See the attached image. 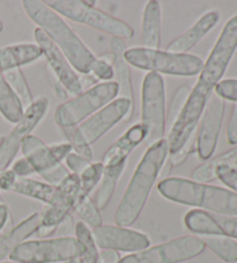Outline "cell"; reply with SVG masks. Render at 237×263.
<instances>
[{
  "instance_id": "1",
  "label": "cell",
  "mask_w": 237,
  "mask_h": 263,
  "mask_svg": "<svg viewBox=\"0 0 237 263\" xmlns=\"http://www.w3.org/2000/svg\"><path fill=\"white\" fill-rule=\"evenodd\" d=\"M168 156L169 147L166 138L148 146L147 151L136 165L118 205L115 217L118 226L129 228L139 218Z\"/></svg>"
},
{
  "instance_id": "2",
  "label": "cell",
  "mask_w": 237,
  "mask_h": 263,
  "mask_svg": "<svg viewBox=\"0 0 237 263\" xmlns=\"http://www.w3.org/2000/svg\"><path fill=\"white\" fill-rule=\"evenodd\" d=\"M22 6L29 19L57 45L73 69L81 74H90L97 57L93 55L61 15L38 0H25Z\"/></svg>"
},
{
  "instance_id": "3",
  "label": "cell",
  "mask_w": 237,
  "mask_h": 263,
  "mask_svg": "<svg viewBox=\"0 0 237 263\" xmlns=\"http://www.w3.org/2000/svg\"><path fill=\"white\" fill-rule=\"evenodd\" d=\"M157 190L171 202L197 206L218 215L237 216V194L231 190L183 178L163 179L159 182Z\"/></svg>"
},
{
  "instance_id": "4",
  "label": "cell",
  "mask_w": 237,
  "mask_h": 263,
  "mask_svg": "<svg viewBox=\"0 0 237 263\" xmlns=\"http://www.w3.org/2000/svg\"><path fill=\"white\" fill-rule=\"evenodd\" d=\"M124 58L129 65L136 69L177 77H193L203 70L204 62L189 53H171L143 47L127 49Z\"/></svg>"
},
{
  "instance_id": "5",
  "label": "cell",
  "mask_w": 237,
  "mask_h": 263,
  "mask_svg": "<svg viewBox=\"0 0 237 263\" xmlns=\"http://www.w3.org/2000/svg\"><path fill=\"white\" fill-rule=\"evenodd\" d=\"M45 4L59 15H63L74 22L92 27L112 37L130 40L134 36V30L130 25L97 8L88 6L79 0H54Z\"/></svg>"
},
{
  "instance_id": "6",
  "label": "cell",
  "mask_w": 237,
  "mask_h": 263,
  "mask_svg": "<svg viewBox=\"0 0 237 263\" xmlns=\"http://www.w3.org/2000/svg\"><path fill=\"white\" fill-rule=\"evenodd\" d=\"M118 85L116 81H104L94 87L85 90L74 99L61 104L54 114L59 128L76 126L86 117L102 109L104 106L118 97Z\"/></svg>"
},
{
  "instance_id": "7",
  "label": "cell",
  "mask_w": 237,
  "mask_h": 263,
  "mask_svg": "<svg viewBox=\"0 0 237 263\" xmlns=\"http://www.w3.org/2000/svg\"><path fill=\"white\" fill-rule=\"evenodd\" d=\"M237 49V14L226 22L211 53L204 63L194 88L212 95Z\"/></svg>"
},
{
  "instance_id": "8",
  "label": "cell",
  "mask_w": 237,
  "mask_h": 263,
  "mask_svg": "<svg viewBox=\"0 0 237 263\" xmlns=\"http://www.w3.org/2000/svg\"><path fill=\"white\" fill-rule=\"evenodd\" d=\"M141 123L147 128L145 142L147 146L159 142L165 136L166 90L161 74L148 72L144 77L141 87Z\"/></svg>"
},
{
  "instance_id": "9",
  "label": "cell",
  "mask_w": 237,
  "mask_h": 263,
  "mask_svg": "<svg viewBox=\"0 0 237 263\" xmlns=\"http://www.w3.org/2000/svg\"><path fill=\"white\" fill-rule=\"evenodd\" d=\"M81 253L83 245L76 238L62 237L29 241L26 240L8 257L13 262L20 263H56L77 260Z\"/></svg>"
},
{
  "instance_id": "10",
  "label": "cell",
  "mask_w": 237,
  "mask_h": 263,
  "mask_svg": "<svg viewBox=\"0 0 237 263\" xmlns=\"http://www.w3.org/2000/svg\"><path fill=\"white\" fill-rule=\"evenodd\" d=\"M205 248L202 239L186 235L130 254L118 263H179L199 256Z\"/></svg>"
},
{
  "instance_id": "11",
  "label": "cell",
  "mask_w": 237,
  "mask_h": 263,
  "mask_svg": "<svg viewBox=\"0 0 237 263\" xmlns=\"http://www.w3.org/2000/svg\"><path fill=\"white\" fill-rule=\"evenodd\" d=\"M49 109V100L47 98H38L26 108L24 115L11 133L0 140V173L8 170V167L15 159L17 152L21 148L24 140L30 136L37 124L42 121Z\"/></svg>"
},
{
  "instance_id": "12",
  "label": "cell",
  "mask_w": 237,
  "mask_h": 263,
  "mask_svg": "<svg viewBox=\"0 0 237 263\" xmlns=\"http://www.w3.org/2000/svg\"><path fill=\"white\" fill-rule=\"evenodd\" d=\"M211 97L212 95H208L194 87L191 90L183 110L174 125L171 126L169 135L166 138L168 147H169V154H174L179 151L186 140L195 133L200 117Z\"/></svg>"
},
{
  "instance_id": "13",
  "label": "cell",
  "mask_w": 237,
  "mask_h": 263,
  "mask_svg": "<svg viewBox=\"0 0 237 263\" xmlns=\"http://www.w3.org/2000/svg\"><path fill=\"white\" fill-rule=\"evenodd\" d=\"M134 114V106L129 100L118 98L115 99L90 119L85 121L79 128L80 134L83 135L86 143L89 146L112 129L121 121L130 122Z\"/></svg>"
},
{
  "instance_id": "14",
  "label": "cell",
  "mask_w": 237,
  "mask_h": 263,
  "mask_svg": "<svg viewBox=\"0 0 237 263\" xmlns=\"http://www.w3.org/2000/svg\"><path fill=\"white\" fill-rule=\"evenodd\" d=\"M21 151L26 159L34 167L35 173L42 176L53 187L61 184L71 174L68 173L66 167L54 158L52 152L50 151L49 145L44 144L36 136H28L24 140Z\"/></svg>"
},
{
  "instance_id": "15",
  "label": "cell",
  "mask_w": 237,
  "mask_h": 263,
  "mask_svg": "<svg viewBox=\"0 0 237 263\" xmlns=\"http://www.w3.org/2000/svg\"><path fill=\"white\" fill-rule=\"evenodd\" d=\"M80 190V179L75 174H70L63 182L54 187L51 199L41 214V225L59 228L74 210Z\"/></svg>"
},
{
  "instance_id": "16",
  "label": "cell",
  "mask_w": 237,
  "mask_h": 263,
  "mask_svg": "<svg viewBox=\"0 0 237 263\" xmlns=\"http://www.w3.org/2000/svg\"><path fill=\"white\" fill-rule=\"evenodd\" d=\"M225 100L212 94L203 112L202 125L195 139V149L202 160H208L215 151L225 115Z\"/></svg>"
},
{
  "instance_id": "17",
  "label": "cell",
  "mask_w": 237,
  "mask_h": 263,
  "mask_svg": "<svg viewBox=\"0 0 237 263\" xmlns=\"http://www.w3.org/2000/svg\"><path fill=\"white\" fill-rule=\"evenodd\" d=\"M92 235L97 248L116 252L136 253L148 248L150 245L146 234L118 225H102L94 229Z\"/></svg>"
},
{
  "instance_id": "18",
  "label": "cell",
  "mask_w": 237,
  "mask_h": 263,
  "mask_svg": "<svg viewBox=\"0 0 237 263\" xmlns=\"http://www.w3.org/2000/svg\"><path fill=\"white\" fill-rule=\"evenodd\" d=\"M34 37L37 42L41 51H42V55L47 58L50 67H51L53 73L56 74L59 83L66 89V92L75 95V97L83 93L80 77L75 73L73 67L66 60V57L57 48V45L40 28H36L34 30Z\"/></svg>"
},
{
  "instance_id": "19",
  "label": "cell",
  "mask_w": 237,
  "mask_h": 263,
  "mask_svg": "<svg viewBox=\"0 0 237 263\" xmlns=\"http://www.w3.org/2000/svg\"><path fill=\"white\" fill-rule=\"evenodd\" d=\"M184 224L190 232L203 237L237 239V216L218 215L194 209L185 215Z\"/></svg>"
},
{
  "instance_id": "20",
  "label": "cell",
  "mask_w": 237,
  "mask_h": 263,
  "mask_svg": "<svg viewBox=\"0 0 237 263\" xmlns=\"http://www.w3.org/2000/svg\"><path fill=\"white\" fill-rule=\"evenodd\" d=\"M147 134V128L143 123L132 125L104 153L102 160L103 166L113 167L125 162L130 153L141 143L145 142Z\"/></svg>"
},
{
  "instance_id": "21",
  "label": "cell",
  "mask_w": 237,
  "mask_h": 263,
  "mask_svg": "<svg viewBox=\"0 0 237 263\" xmlns=\"http://www.w3.org/2000/svg\"><path fill=\"white\" fill-rule=\"evenodd\" d=\"M219 19H220V14L216 11L205 13L185 33L171 41L167 47V51L171 53H185L190 51L208 34V31L215 27Z\"/></svg>"
},
{
  "instance_id": "22",
  "label": "cell",
  "mask_w": 237,
  "mask_h": 263,
  "mask_svg": "<svg viewBox=\"0 0 237 263\" xmlns=\"http://www.w3.org/2000/svg\"><path fill=\"white\" fill-rule=\"evenodd\" d=\"M110 49L113 55L112 69L115 72V77L117 79L118 85V95L122 99H126L134 106V95L133 87H132V79H131V69L130 65L127 64L124 53L126 51V45L124 40L118 37L110 39Z\"/></svg>"
},
{
  "instance_id": "23",
  "label": "cell",
  "mask_w": 237,
  "mask_h": 263,
  "mask_svg": "<svg viewBox=\"0 0 237 263\" xmlns=\"http://www.w3.org/2000/svg\"><path fill=\"white\" fill-rule=\"evenodd\" d=\"M41 225V214L35 212L29 217H27L25 220L17 224L14 228H12L8 232L0 238V262H3L4 258L10 256V254L19 246L20 243L26 241L30 235L36 233V231Z\"/></svg>"
},
{
  "instance_id": "24",
  "label": "cell",
  "mask_w": 237,
  "mask_h": 263,
  "mask_svg": "<svg viewBox=\"0 0 237 263\" xmlns=\"http://www.w3.org/2000/svg\"><path fill=\"white\" fill-rule=\"evenodd\" d=\"M42 51L37 44L20 43L0 48V71L6 72L37 61Z\"/></svg>"
},
{
  "instance_id": "25",
  "label": "cell",
  "mask_w": 237,
  "mask_h": 263,
  "mask_svg": "<svg viewBox=\"0 0 237 263\" xmlns=\"http://www.w3.org/2000/svg\"><path fill=\"white\" fill-rule=\"evenodd\" d=\"M143 48L159 50L161 45V6L156 0H150L144 8L141 24Z\"/></svg>"
},
{
  "instance_id": "26",
  "label": "cell",
  "mask_w": 237,
  "mask_h": 263,
  "mask_svg": "<svg viewBox=\"0 0 237 263\" xmlns=\"http://www.w3.org/2000/svg\"><path fill=\"white\" fill-rule=\"evenodd\" d=\"M221 166L237 170V147L229 149L206 164L199 166L192 172V181L199 183L212 182L216 179V170Z\"/></svg>"
},
{
  "instance_id": "27",
  "label": "cell",
  "mask_w": 237,
  "mask_h": 263,
  "mask_svg": "<svg viewBox=\"0 0 237 263\" xmlns=\"http://www.w3.org/2000/svg\"><path fill=\"white\" fill-rule=\"evenodd\" d=\"M25 112L19 98L13 92L10 85L0 71V114L11 123H16Z\"/></svg>"
},
{
  "instance_id": "28",
  "label": "cell",
  "mask_w": 237,
  "mask_h": 263,
  "mask_svg": "<svg viewBox=\"0 0 237 263\" xmlns=\"http://www.w3.org/2000/svg\"><path fill=\"white\" fill-rule=\"evenodd\" d=\"M126 166V161L123 162L121 165L113 166V167H104V172L101 179V184L97 190L96 195H95V205L97 206L98 210H103L110 202L113 193H115L116 185L118 183V180L122 176L123 171H124Z\"/></svg>"
},
{
  "instance_id": "29",
  "label": "cell",
  "mask_w": 237,
  "mask_h": 263,
  "mask_svg": "<svg viewBox=\"0 0 237 263\" xmlns=\"http://www.w3.org/2000/svg\"><path fill=\"white\" fill-rule=\"evenodd\" d=\"M54 192V187L49 183L41 182L37 180L28 178H16L11 193L22 195L48 204Z\"/></svg>"
},
{
  "instance_id": "30",
  "label": "cell",
  "mask_w": 237,
  "mask_h": 263,
  "mask_svg": "<svg viewBox=\"0 0 237 263\" xmlns=\"http://www.w3.org/2000/svg\"><path fill=\"white\" fill-rule=\"evenodd\" d=\"M76 239L83 245V253L77 258L79 263H102L100 258V252L94 242L92 231L83 221H79L75 226Z\"/></svg>"
},
{
  "instance_id": "31",
  "label": "cell",
  "mask_w": 237,
  "mask_h": 263,
  "mask_svg": "<svg viewBox=\"0 0 237 263\" xmlns=\"http://www.w3.org/2000/svg\"><path fill=\"white\" fill-rule=\"evenodd\" d=\"M205 246L227 263L237 262V242L226 237H204Z\"/></svg>"
},
{
  "instance_id": "32",
  "label": "cell",
  "mask_w": 237,
  "mask_h": 263,
  "mask_svg": "<svg viewBox=\"0 0 237 263\" xmlns=\"http://www.w3.org/2000/svg\"><path fill=\"white\" fill-rule=\"evenodd\" d=\"M75 214L80 217L83 223L88 229H96L102 226V217L100 214V210L95 205V202L90 196L79 197L77 196L74 210Z\"/></svg>"
},
{
  "instance_id": "33",
  "label": "cell",
  "mask_w": 237,
  "mask_h": 263,
  "mask_svg": "<svg viewBox=\"0 0 237 263\" xmlns=\"http://www.w3.org/2000/svg\"><path fill=\"white\" fill-rule=\"evenodd\" d=\"M3 74L5 77V79L8 83V85H10V87L12 88L13 92L15 93L17 98H19L25 109L26 108H28L30 104L34 102V100H33V94L30 92L29 86L27 84L22 71L20 69H13V70L4 72Z\"/></svg>"
},
{
  "instance_id": "34",
  "label": "cell",
  "mask_w": 237,
  "mask_h": 263,
  "mask_svg": "<svg viewBox=\"0 0 237 263\" xmlns=\"http://www.w3.org/2000/svg\"><path fill=\"white\" fill-rule=\"evenodd\" d=\"M104 172V166L102 162H92L83 173L79 175L80 179V190L79 197L90 196L96 185L101 182L102 175Z\"/></svg>"
},
{
  "instance_id": "35",
  "label": "cell",
  "mask_w": 237,
  "mask_h": 263,
  "mask_svg": "<svg viewBox=\"0 0 237 263\" xmlns=\"http://www.w3.org/2000/svg\"><path fill=\"white\" fill-rule=\"evenodd\" d=\"M62 133L65 135V137L68 140V144L72 146V149H74V153L79 154L80 157L86 158V159H93V151L89 145L86 143L83 135L80 134L77 126H71V128H61Z\"/></svg>"
},
{
  "instance_id": "36",
  "label": "cell",
  "mask_w": 237,
  "mask_h": 263,
  "mask_svg": "<svg viewBox=\"0 0 237 263\" xmlns=\"http://www.w3.org/2000/svg\"><path fill=\"white\" fill-rule=\"evenodd\" d=\"M190 92L191 89L188 86H181V87L177 88L174 97H172L169 110H168V115L166 116V123L169 130L171 129V126L174 125L176 120L179 119L182 110H183L185 103L188 101Z\"/></svg>"
},
{
  "instance_id": "37",
  "label": "cell",
  "mask_w": 237,
  "mask_h": 263,
  "mask_svg": "<svg viewBox=\"0 0 237 263\" xmlns=\"http://www.w3.org/2000/svg\"><path fill=\"white\" fill-rule=\"evenodd\" d=\"M195 139H197V136H195V133H194L188 140H186L185 144L179 149V151L174 154H169V159L167 160L169 161L171 167H177L182 164H184L190 154L194 151Z\"/></svg>"
},
{
  "instance_id": "38",
  "label": "cell",
  "mask_w": 237,
  "mask_h": 263,
  "mask_svg": "<svg viewBox=\"0 0 237 263\" xmlns=\"http://www.w3.org/2000/svg\"><path fill=\"white\" fill-rule=\"evenodd\" d=\"M214 90H215V94L223 100L237 102V79L221 80Z\"/></svg>"
},
{
  "instance_id": "39",
  "label": "cell",
  "mask_w": 237,
  "mask_h": 263,
  "mask_svg": "<svg viewBox=\"0 0 237 263\" xmlns=\"http://www.w3.org/2000/svg\"><path fill=\"white\" fill-rule=\"evenodd\" d=\"M216 179L237 194V171L229 167L221 166L216 170Z\"/></svg>"
},
{
  "instance_id": "40",
  "label": "cell",
  "mask_w": 237,
  "mask_h": 263,
  "mask_svg": "<svg viewBox=\"0 0 237 263\" xmlns=\"http://www.w3.org/2000/svg\"><path fill=\"white\" fill-rule=\"evenodd\" d=\"M65 162L68 168L71 170V172H73L72 174H75L79 176L90 164H92V160H88L86 159V158L80 157L79 154L71 152L66 157Z\"/></svg>"
},
{
  "instance_id": "41",
  "label": "cell",
  "mask_w": 237,
  "mask_h": 263,
  "mask_svg": "<svg viewBox=\"0 0 237 263\" xmlns=\"http://www.w3.org/2000/svg\"><path fill=\"white\" fill-rule=\"evenodd\" d=\"M90 74L94 76L96 79L110 81L115 77V72H113L112 65L108 64L107 62H104L101 58H97L96 64L94 65Z\"/></svg>"
},
{
  "instance_id": "42",
  "label": "cell",
  "mask_w": 237,
  "mask_h": 263,
  "mask_svg": "<svg viewBox=\"0 0 237 263\" xmlns=\"http://www.w3.org/2000/svg\"><path fill=\"white\" fill-rule=\"evenodd\" d=\"M227 140L230 145L237 144V102H235L234 106H232L230 119L228 122Z\"/></svg>"
},
{
  "instance_id": "43",
  "label": "cell",
  "mask_w": 237,
  "mask_h": 263,
  "mask_svg": "<svg viewBox=\"0 0 237 263\" xmlns=\"http://www.w3.org/2000/svg\"><path fill=\"white\" fill-rule=\"evenodd\" d=\"M12 171L14 172L17 178H28V176L35 174L34 167L30 165V162L26 158H21V159L16 160L13 164Z\"/></svg>"
},
{
  "instance_id": "44",
  "label": "cell",
  "mask_w": 237,
  "mask_h": 263,
  "mask_svg": "<svg viewBox=\"0 0 237 263\" xmlns=\"http://www.w3.org/2000/svg\"><path fill=\"white\" fill-rule=\"evenodd\" d=\"M50 151L52 152L54 158L58 161H63L66 159V157L72 152V146L68 143H58V144H52L49 145Z\"/></svg>"
},
{
  "instance_id": "45",
  "label": "cell",
  "mask_w": 237,
  "mask_h": 263,
  "mask_svg": "<svg viewBox=\"0 0 237 263\" xmlns=\"http://www.w3.org/2000/svg\"><path fill=\"white\" fill-rule=\"evenodd\" d=\"M17 176L12 170H6L0 173V190L3 192H11Z\"/></svg>"
},
{
  "instance_id": "46",
  "label": "cell",
  "mask_w": 237,
  "mask_h": 263,
  "mask_svg": "<svg viewBox=\"0 0 237 263\" xmlns=\"http://www.w3.org/2000/svg\"><path fill=\"white\" fill-rule=\"evenodd\" d=\"M100 258L102 263H118L121 261L120 253L116 251H110V249H103L100 253Z\"/></svg>"
},
{
  "instance_id": "47",
  "label": "cell",
  "mask_w": 237,
  "mask_h": 263,
  "mask_svg": "<svg viewBox=\"0 0 237 263\" xmlns=\"http://www.w3.org/2000/svg\"><path fill=\"white\" fill-rule=\"evenodd\" d=\"M96 81L97 79L92 74H83V77L80 78V84H81V87H83V90L84 89L87 90L89 88L94 87L95 85H97Z\"/></svg>"
},
{
  "instance_id": "48",
  "label": "cell",
  "mask_w": 237,
  "mask_h": 263,
  "mask_svg": "<svg viewBox=\"0 0 237 263\" xmlns=\"http://www.w3.org/2000/svg\"><path fill=\"white\" fill-rule=\"evenodd\" d=\"M8 220H10V209L6 204H3L0 205V232L5 228Z\"/></svg>"
},
{
  "instance_id": "49",
  "label": "cell",
  "mask_w": 237,
  "mask_h": 263,
  "mask_svg": "<svg viewBox=\"0 0 237 263\" xmlns=\"http://www.w3.org/2000/svg\"><path fill=\"white\" fill-rule=\"evenodd\" d=\"M57 229L58 228H50V226L40 225V228L36 231V234H37L38 238H48L56 232Z\"/></svg>"
},
{
  "instance_id": "50",
  "label": "cell",
  "mask_w": 237,
  "mask_h": 263,
  "mask_svg": "<svg viewBox=\"0 0 237 263\" xmlns=\"http://www.w3.org/2000/svg\"><path fill=\"white\" fill-rule=\"evenodd\" d=\"M54 92H56V95L61 100H65V99L68 98V94L66 92V89L63 87V85L59 83L58 80H57L56 85H54Z\"/></svg>"
},
{
  "instance_id": "51",
  "label": "cell",
  "mask_w": 237,
  "mask_h": 263,
  "mask_svg": "<svg viewBox=\"0 0 237 263\" xmlns=\"http://www.w3.org/2000/svg\"><path fill=\"white\" fill-rule=\"evenodd\" d=\"M3 204H5V201H4L2 194H0V205H3Z\"/></svg>"
},
{
  "instance_id": "52",
  "label": "cell",
  "mask_w": 237,
  "mask_h": 263,
  "mask_svg": "<svg viewBox=\"0 0 237 263\" xmlns=\"http://www.w3.org/2000/svg\"><path fill=\"white\" fill-rule=\"evenodd\" d=\"M63 263H79L77 260H71V261H66V262H63Z\"/></svg>"
},
{
  "instance_id": "53",
  "label": "cell",
  "mask_w": 237,
  "mask_h": 263,
  "mask_svg": "<svg viewBox=\"0 0 237 263\" xmlns=\"http://www.w3.org/2000/svg\"><path fill=\"white\" fill-rule=\"evenodd\" d=\"M3 29H4V26H3V22H2V20H0V33H2Z\"/></svg>"
},
{
  "instance_id": "54",
  "label": "cell",
  "mask_w": 237,
  "mask_h": 263,
  "mask_svg": "<svg viewBox=\"0 0 237 263\" xmlns=\"http://www.w3.org/2000/svg\"><path fill=\"white\" fill-rule=\"evenodd\" d=\"M0 263H20V262H0Z\"/></svg>"
}]
</instances>
